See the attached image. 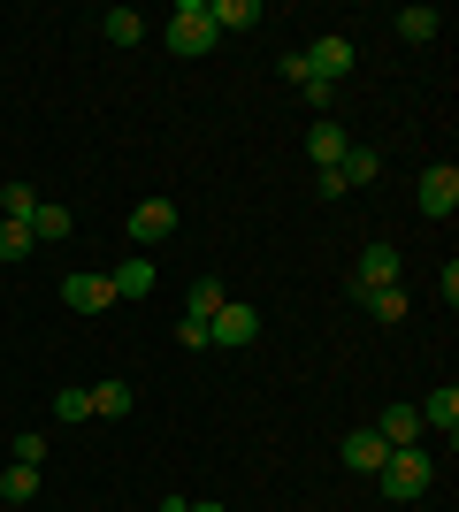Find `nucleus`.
I'll list each match as a JSON object with an SVG mask.
<instances>
[{
	"label": "nucleus",
	"instance_id": "f257e3e1",
	"mask_svg": "<svg viewBox=\"0 0 459 512\" xmlns=\"http://www.w3.org/2000/svg\"><path fill=\"white\" fill-rule=\"evenodd\" d=\"M375 482H383V497L391 505H414V497H429V482H437V451H391L383 467H375Z\"/></svg>",
	"mask_w": 459,
	"mask_h": 512
},
{
	"label": "nucleus",
	"instance_id": "f03ea898",
	"mask_svg": "<svg viewBox=\"0 0 459 512\" xmlns=\"http://www.w3.org/2000/svg\"><path fill=\"white\" fill-rule=\"evenodd\" d=\"M161 39H169V54L176 62H199V54H215V23H207V0H176V16H169V31H161Z\"/></svg>",
	"mask_w": 459,
	"mask_h": 512
},
{
	"label": "nucleus",
	"instance_id": "7ed1b4c3",
	"mask_svg": "<svg viewBox=\"0 0 459 512\" xmlns=\"http://www.w3.org/2000/svg\"><path fill=\"white\" fill-rule=\"evenodd\" d=\"M299 54H306V77H314V85H329V92L345 85V77H352V62H360V46H352L345 31H329V39L299 46Z\"/></svg>",
	"mask_w": 459,
	"mask_h": 512
},
{
	"label": "nucleus",
	"instance_id": "20e7f679",
	"mask_svg": "<svg viewBox=\"0 0 459 512\" xmlns=\"http://www.w3.org/2000/svg\"><path fill=\"white\" fill-rule=\"evenodd\" d=\"M414 207L429 214V222H452V214H459V169H452V161L421 169V184H414Z\"/></svg>",
	"mask_w": 459,
	"mask_h": 512
},
{
	"label": "nucleus",
	"instance_id": "39448f33",
	"mask_svg": "<svg viewBox=\"0 0 459 512\" xmlns=\"http://www.w3.org/2000/svg\"><path fill=\"white\" fill-rule=\"evenodd\" d=\"M398 268H406V260H398V245H368V253L352 260V299H375V291H391Z\"/></svg>",
	"mask_w": 459,
	"mask_h": 512
},
{
	"label": "nucleus",
	"instance_id": "423d86ee",
	"mask_svg": "<svg viewBox=\"0 0 459 512\" xmlns=\"http://www.w3.org/2000/svg\"><path fill=\"white\" fill-rule=\"evenodd\" d=\"M62 306H69V314H108L115 283L100 276V268H69V276H62Z\"/></svg>",
	"mask_w": 459,
	"mask_h": 512
},
{
	"label": "nucleus",
	"instance_id": "0eeeda50",
	"mask_svg": "<svg viewBox=\"0 0 459 512\" xmlns=\"http://www.w3.org/2000/svg\"><path fill=\"white\" fill-rule=\"evenodd\" d=\"M176 222H184V214H176V199H138V207H131V245L146 253V245L176 237Z\"/></svg>",
	"mask_w": 459,
	"mask_h": 512
},
{
	"label": "nucleus",
	"instance_id": "6e6552de",
	"mask_svg": "<svg viewBox=\"0 0 459 512\" xmlns=\"http://www.w3.org/2000/svg\"><path fill=\"white\" fill-rule=\"evenodd\" d=\"M253 337H261V314L245 299H222V314L207 321V344H230V352H238V344H253Z\"/></svg>",
	"mask_w": 459,
	"mask_h": 512
},
{
	"label": "nucleus",
	"instance_id": "1a4fd4ad",
	"mask_svg": "<svg viewBox=\"0 0 459 512\" xmlns=\"http://www.w3.org/2000/svg\"><path fill=\"white\" fill-rule=\"evenodd\" d=\"M414 413H421V436H429V428H437L444 444L459 436V390H452V383H444V390H429V398H421Z\"/></svg>",
	"mask_w": 459,
	"mask_h": 512
},
{
	"label": "nucleus",
	"instance_id": "9d476101",
	"mask_svg": "<svg viewBox=\"0 0 459 512\" xmlns=\"http://www.w3.org/2000/svg\"><path fill=\"white\" fill-rule=\"evenodd\" d=\"M337 459H345L352 474H375V467H383V459H391V444H383L375 428H352L345 444H337Z\"/></svg>",
	"mask_w": 459,
	"mask_h": 512
},
{
	"label": "nucleus",
	"instance_id": "9b49d317",
	"mask_svg": "<svg viewBox=\"0 0 459 512\" xmlns=\"http://www.w3.org/2000/svg\"><path fill=\"white\" fill-rule=\"evenodd\" d=\"M345 123H329V115H314V130H306V153H314V169H337L345 161Z\"/></svg>",
	"mask_w": 459,
	"mask_h": 512
},
{
	"label": "nucleus",
	"instance_id": "f8f14e48",
	"mask_svg": "<svg viewBox=\"0 0 459 512\" xmlns=\"http://www.w3.org/2000/svg\"><path fill=\"white\" fill-rule=\"evenodd\" d=\"M108 283H115V299H146L153 283H161V268H153L146 253H131L123 268H108Z\"/></svg>",
	"mask_w": 459,
	"mask_h": 512
},
{
	"label": "nucleus",
	"instance_id": "ddd939ff",
	"mask_svg": "<svg viewBox=\"0 0 459 512\" xmlns=\"http://www.w3.org/2000/svg\"><path fill=\"white\" fill-rule=\"evenodd\" d=\"M375 436H383V444H391V451H414V444H421V413H414V406H383V421H375Z\"/></svg>",
	"mask_w": 459,
	"mask_h": 512
},
{
	"label": "nucleus",
	"instance_id": "4468645a",
	"mask_svg": "<svg viewBox=\"0 0 459 512\" xmlns=\"http://www.w3.org/2000/svg\"><path fill=\"white\" fill-rule=\"evenodd\" d=\"M207 23H215L222 39H230V31H253V23H261V0H207Z\"/></svg>",
	"mask_w": 459,
	"mask_h": 512
},
{
	"label": "nucleus",
	"instance_id": "2eb2a0df",
	"mask_svg": "<svg viewBox=\"0 0 459 512\" xmlns=\"http://www.w3.org/2000/svg\"><path fill=\"white\" fill-rule=\"evenodd\" d=\"M398 39H414V46H429V39H437V31H444V16H437V8H429V0H414V8H398Z\"/></svg>",
	"mask_w": 459,
	"mask_h": 512
},
{
	"label": "nucleus",
	"instance_id": "dca6fc26",
	"mask_svg": "<svg viewBox=\"0 0 459 512\" xmlns=\"http://www.w3.org/2000/svg\"><path fill=\"white\" fill-rule=\"evenodd\" d=\"M100 39L108 46H138L146 39V16H138V8H100Z\"/></svg>",
	"mask_w": 459,
	"mask_h": 512
},
{
	"label": "nucleus",
	"instance_id": "f3484780",
	"mask_svg": "<svg viewBox=\"0 0 459 512\" xmlns=\"http://www.w3.org/2000/svg\"><path fill=\"white\" fill-rule=\"evenodd\" d=\"M337 176H345V192H360V184H375V176H383V153H375V146H345Z\"/></svg>",
	"mask_w": 459,
	"mask_h": 512
},
{
	"label": "nucleus",
	"instance_id": "a211bd4d",
	"mask_svg": "<svg viewBox=\"0 0 459 512\" xmlns=\"http://www.w3.org/2000/svg\"><path fill=\"white\" fill-rule=\"evenodd\" d=\"M131 406H138L131 383H92V413H100V421H123Z\"/></svg>",
	"mask_w": 459,
	"mask_h": 512
},
{
	"label": "nucleus",
	"instance_id": "6ab92c4d",
	"mask_svg": "<svg viewBox=\"0 0 459 512\" xmlns=\"http://www.w3.org/2000/svg\"><path fill=\"white\" fill-rule=\"evenodd\" d=\"M69 230H77V214H69V207H46V199H39V214H31V237H39V245H62Z\"/></svg>",
	"mask_w": 459,
	"mask_h": 512
},
{
	"label": "nucleus",
	"instance_id": "aec40b11",
	"mask_svg": "<svg viewBox=\"0 0 459 512\" xmlns=\"http://www.w3.org/2000/svg\"><path fill=\"white\" fill-rule=\"evenodd\" d=\"M222 299H230V291H222L215 276H199V283H192V299H184V321H215Z\"/></svg>",
	"mask_w": 459,
	"mask_h": 512
},
{
	"label": "nucleus",
	"instance_id": "412c9836",
	"mask_svg": "<svg viewBox=\"0 0 459 512\" xmlns=\"http://www.w3.org/2000/svg\"><path fill=\"white\" fill-rule=\"evenodd\" d=\"M0 497H8V505H31V497H39V467H16V459H8V474H0Z\"/></svg>",
	"mask_w": 459,
	"mask_h": 512
},
{
	"label": "nucleus",
	"instance_id": "4be33fe9",
	"mask_svg": "<svg viewBox=\"0 0 459 512\" xmlns=\"http://www.w3.org/2000/svg\"><path fill=\"white\" fill-rule=\"evenodd\" d=\"M0 222H31V214H39V192H31V184H8V192H0Z\"/></svg>",
	"mask_w": 459,
	"mask_h": 512
},
{
	"label": "nucleus",
	"instance_id": "5701e85b",
	"mask_svg": "<svg viewBox=\"0 0 459 512\" xmlns=\"http://www.w3.org/2000/svg\"><path fill=\"white\" fill-rule=\"evenodd\" d=\"M360 306H368L383 329H391V321H406V291H398V283H391V291H375V299H360Z\"/></svg>",
	"mask_w": 459,
	"mask_h": 512
},
{
	"label": "nucleus",
	"instance_id": "b1692460",
	"mask_svg": "<svg viewBox=\"0 0 459 512\" xmlns=\"http://www.w3.org/2000/svg\"><path fill=\"white\" fill-rule=\"evenodd\" d=\"M31 245H39V237H31V222H0V260H23Z\"/></svg>",
	"mask_w": 459,
	"mask_h": 512
},
{
	"label": "nucleus",
	"instance_id": "393cba45",
	"mask_svg": "<svg viewBox=\"0 0 459 512\" xmlns=\"http://www.w3.org/2000/svg\"><path fill=\"white\" fill-rule=\"evenodd\" d=\"M54 421H92V390H62V398H54Z\"/></svg>",
	"mask_w": 459,
	"mask_h": 512
},
{
	"label": "nucleus",
	"instance_id": "a878e982",
	"mask_svg": "<svg viewBox=\"0 0 459 512\" xmlns=\"http://www.w3.org/2000/svg\"><path fill=\"white\" fill-rule=\"evenodd\" d=\"M46 459V436H16V467H39Z\"/></svg>",
	"mask_w": 459,
	"mask_h": 512
},
{
	"label": "nucleus",
	"instance_id": "bb28decb",
	"mask_svg": "<svg viewBox=\"0 0 459 512\" xmlns=\"http://www.w3.org/2000/svg\"><path fill=\"white\" fill-rule=\"evenodd\" d=\"M284 85H299V92L314 85V77H306V54H299V46H291V54H284Z\"/></svg>",
	"mask_w": 459,
	"mask_h": 512
},
{
	"label": "nucleus",
	"instance_id": "cd10ccee",
	"mask_svg": "<svg viewBox=\"0 0 459 512\" xmlns=\"http://www.w3.org/2000/svg\"><path fill=\"white\" fill-rule=\"evenodd\" d=\"M184 512H222V505H184Z\"/></svg>",
	"mask_w": 459,
	"mask_h": 512
}]
</instances>
